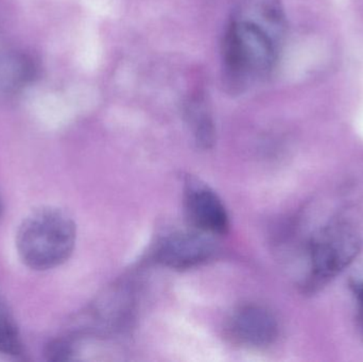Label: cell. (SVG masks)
<instances>
[{
  "mask_svg": "<svg viewBox=\"0 0 363 362\" xmlns=\"http://www.w3.org/2000/svg\"><path fill=\"white\" fill-rule=\"evenodd\" d=\"M184 208L188 220L198 231L224 235L230 229V217L217 193L198 178L184 181Z\"/></svg>",
  "mask_w": 363,
  "mask_h": 362,
  "instance_id": "5b68a950",
  "label": "cell"
},
{
  "mask_svg": "<svg viewBox=\"0 0 363 362\" xmlns=\"http://www.w3.org/2000/svg\"><path fill=\"white\" fill-rule=\"evenodd\" d=\"M0 353L18 356L23 353V342L12 312L0 295Z\"/></svg>",
  "mask_w": 363,
  "mask_h": 362,
  "instance_id": "9c48e42d",
  "label": "cell"
},
{
  "mask_svg": "<svg viewBox=\"0 0 363 362\" xmlns=\"http://www.w3.org/2000/svg\"><path fill=\"white\" fill-rule=\"evenodd\" d=\"M0 212H1V203H0Z\"/></svg>",
  "mask_w": 363,
  "mask_h": 362,
  "instance_id": "7c38bea8",
  "label": "cell"
},
{
  "mask_svg": "<svg viewBox=\"0 0 363 362\" xmlns=\"http://www.w3.org/2000/svg\"><path fill=\"white\" fill-rule=\"evenodd\" d=\"M234 344L249 349H264L277 341L279 325L277 317L264 306L247 304L233 312L226 325Z\"/></svg>",
  "mask_w": 363,
  "mask_h": 362,
  "instance_id": "8992f818",
  "label": "cell"
},
{
  "mask_svg": "<svg viewBox=\"0 0 363 362\" xmlns=\"http://www.w3.org/2000/svg\"><path fill=\"white\" fill-rule=\"evenodd\" d=\"M355 289L358 300V319H359L360 329L363 333V281L356 285Z\"/></svg>",
  "mask_w": 363,
  "mask_h": 362,
  "instance_id": "8fae6325",
  "label": "cell"
},
{
  "mask_svg": "<svg viewBox=\"0 0 363 362\" xmlns=\"http://www.w3.org/2000/svg\"><path fill=\"white\" fill-rule=\"evenodd\" d=\"M77 227L72 217L52 206L30 213L19 225L16 248L23 265L47 271L63 265L74 252Z\"/></svg>",
  "mask_w": 363,
  "mask_h": 362,
  "instance_id": "7a4b0ae2",
  "label": "cell"
},
{
  "mask_svg": "<svg viewBox=\"0 0 363 362\" xmlns=\"http://www.w3.org/2000/svg\"><path fill=\"white\" fill-rule=\"evenodd\" d=\"M185 118L199 148L208 150L216 140L215 125L206 100L202 96H194L185 106Z\"/></svg>",
  "mask_w": 363,
  "mask_h": 362,
  "instance_id": "52a82bcc",
  "label": "cell"
},
{
  "mask_svg": "<svg viewBox=\"0 0 363 362\" xmlns=\"http://www.w3.org/2000/svg\"><path fill=\"white\" fill-rule=\"evenodd\" d=\"M362 240L345 222H333L320 230L308 246V273L304 287L315 291L345 271L359 254Z\"/></svg>",
  "mask_w": 363,
  "mask_h": 362,
  "instance_id": "3957f363",
  "label": "cell"
},
{
  "mask_svg": "<svg viewBox=\"0 0 363 362\" xmlns=\"http://www.w3.org/2000/svg\"><path fill=\"white\" fill-rule=\"evenodd\" d=\"M4 74L0 81L6 89H15L32 81L35 77L36 65L31 57L26 55H13L2 65Z\"/></svg>",
  "mask_w": 363,
  "mask_h": 362,
  "instance_id": "ba28073f",
  "label": "cell"
},
{
  "mask_svg": "<svg viewBox=\"0 0 363 362\" xmlns=\"http://www.w3.org/2000/svg\"><path fill=\"white\" fill-rule=\"evenodd\" d=\"M74 348L68 340L57 339L49 342L45 349V356L49 361H67L72 358Z\"/></svg>",
  "mask_w": 363,
  "mask_h": 362,
  "instance_id": "30bf717a",
  "label": "cell"
},
{
  "mask_svg": "<svg viewBox=\"0 0 363 362\" xmlns=\"http://www.w3.org/2000/svg\"><path fill=\"white\" fill-rule=\"evenodd\" d=\"M221 55L224 87L239 95L272 72L277 61L274 38L254 21L235 19L224 33Z\"/></svg>",
  "mask_w": 363,
  "mask_h": 362,
  "instance_id": "6da1fadb",
  "label": "cell"
},
{
  "mask_svg": "<svg viewBox=\"0 0 363 362\" xmlns=\"http://www.w3.org/2000/svg\"><path fill=\"white\" fill-rule=\"evenodd\" d=\"M217 253L211 235L194 229L174 231L162 236L153 249L157 264L174 270H188L206 264Z\"/></svg>",
  "mask_w": 363,
  "mask_h": 362,
  "instance_id": "277c9868",
  "label": "cell"
}]
</instances>
